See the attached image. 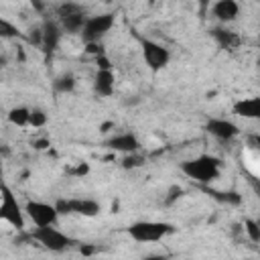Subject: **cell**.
<instances>
[{"instance_id": "cell-1", "label": "cell", "mask_w": 260, "mask_h": 260, "mask_svg": "<svg viewBox=\"0 0 260 260\" xmlns=\"http://www.w3.org/2000/svg\"><path fill=\"white\" fill-rule=\"evenodd\" d=\"M221 160L217 156H211V154H199V156H193V158H187L179 165L181 173L185 177H189L191 181L195 183H201V185H209L213 183L215 179H219L221 175Z\"/></svg>"}, {"instance_id": "cell-2", "label": "cell", "mask_w": 260, "mask_h": 260, "mask_svg": "<svg viewBox=\"0 0 260 260\" xmlns=\"http://www.w3.org/2000/svg\"><path fill=\"white\" fill-rule=\"evenodd\" d=\"M0 219L18 232L24 230V209L16 199L14 191L2 179V169H0Z\"/></svg>"}, {"instance_id": "cell-3", "label": "cell", "mask_w": 260, "mask_h": 260, "mask_svg": "<svg viewBox=\"0 0 260 260\" xmlns=\"http://www.w3.org/2000/svg\"><path fill=\"white\" fill-rule=\"evenodd\" d=\"M128 236L134 242L140 244H152V242H160L165 236L175 232V225L169 221H154V219H140L128 225Z\"/></svg>"}, {"instance_id": "cell-4", "label": "cell", "mask_w": 260, "mask_h": 260, "mask_svg": "<svg viewBox=\"0 0 260 260\" xmlns=\"http://www.w3.org/2000/svg\"><path fill=\"white\" fill-rule=\"evenodd\" d=\"M57 22L61 26L63 32L67 35H79L85 20H87V14H85V8L77 2H63L57 6Z\"/></svg>"}, {"instance_id": "cell-5", "label": "cell", "mask_w": 260, "mask_h": 260, "mask_svg": "<svg viewBox=\"0 0 260 260\" xmlns=\"http://www.w3.org/2000/svg\"><path fill=\"white\" fill-rule=\"evenodd\" d=\"M114 20L116 16L112 12H104V14H93V16H87L83 28H81V41L85 45H98L114 26Z\"/></svg>"}, {"instance_id": "cell-6", "label": "cell", "mask_w": 260, "mask_h": 260, "mask_svg": "<svg viewBox=\"0 0 260 260\" xmlns=\"http://www.w3.org/2000/svg\"><path fill=\"white\" fill-rule=\"evenodd\" d=\"M32 240H37L43 248H47L49 252H65L69 250L75 240L69 238L67 234H63L61 230H57L55 225H47V228H35L32 230Z\"/></svg>"}, {"instance_id": "cell-7", "label": "cell", "mask_w": 260, "mask_h": 260, "mask_svg": "<svg viewBox=\"0 0 260 260\" xmlns=\"http://www.w3.org/2000/svg\"><path fill=\"white\" fill-rule=\"evenodd\" d=\"M55 209L59 215H83V217H95L102 211V205L95 199L89 197H73V199H57Z\"/></svg>"}, {"instance_id": "cell-8", "label": "cell", "mask_w": 260, "mask_h": 260, "mask_svg": "<svg viewBox=\"0 0 260 260\" xmlns=\"http://www.w3.org/2000/svg\"><path fill=\"white\" fill-rule=\"evenodd\" d=\"M138 41H140V47H142V59H144V63L148 65V69L152 73H158L160 69H165L169 65L171 51L165 45H160L152 39H142V37Z\"/></svg>"}, {"instance_id": "cell-9", "label": "cell", "mask_w": 260, "mask_h": 260, "mask_svg": "<svg viewBox=\"0 0 260 260\" xmlns=\"http://www.w3.org/2000/svg\"><path fill=\"white\" fill-rule=\"evenodd\" d=\"M24 215L37 225V228H47V225H55L59 219V213L55 209L53 203H45V201H37V199H28L24 205Z\"/></svg>"}, {"instance_id": "cell-10", "label": "cell", "mask_w": 260, "mask_h": 260, "mask_svg": "<svg viewBox=\"0 0 260 260\" xmlns=\"http://www.w3.org/2000/svg\"><path fill=\"white\" fill-rule=\"evenodd\" d=\"M205 132L215 136L217 140H234L240 134V128L228 118H209L205 124Z\"/></svg>"}, {"instance_id": "cell-11", "label": "cell", "mask_w": 260, "mask_h": 260, "mask_svg": "<svg viewBox=\"0 0 260 260\" xmlns=\"http://www.w3.org/2000/svg\"><path fill=\"white\" fill-rule=\"evenodd\" d=\"M106 146L116 150V152H124V154H136L140 150V140L136 134L132 132H120V134H114L106 140Z\"/></svg>"}, {"instance_id": "cell-12", "label": "cell", "mask_w": 260, "mask_h": 260, "mask_svg": "<svg viewBox=\"0 0 260 260\" xmlns=\"http://www.w3.org/2000/svg\"><path fill=\"white\" fill-rule=\"evenodd\" d=\"M63 37V30L57 20H45L41 28V47L45 53H53L59 47V41Z\"/></svg>"}, {"instance_id": "cell-13", "label": "cell", "mask_w": 260, "mask_h": 260, "mask_svg": "<svg viewBox=\"0 0 260 260\" xmlns=\"http://www.w3.org/2000/svg\"><path fill=\"white\" fill-rule=\"evenodd\" d=\"M211 12L213 16L219 20V22H234L238 16H240V4L236 0H217L213 6H211Z\"/></svg>"}, {"instance_id": "cell-14", "label": "cell", "mask_w": 260, "mask_h": 260, "mask_svg": "<svg viewBox=\"0 0 260 260\" xmlns=\"http://www.w3.org/2000/svg\"><path fill=\"white\" fill-rule=\"evenodd\" d=\"M211 37H213V41H215L221 49H225V51H236V49H240V45H242V37H240L236 30H230V28H223V26L211 28Z\"/></svg>"}, {"instance_id": "cell-15", "label": "cell", "mask_w": 260, "mask_h": 260, "mask_svg": "<svg viewBox=\"0 0 260 260\" xmlns=\"http://www.w3.org/2000/svg\"><path fill=\"white\" fill-rule=\"evenodd\" d=\"M114 89H116V79H114L112 69L98 71L95 77H93V91H95V95L110 98V95H114Z\"/></svg>"}, {"instance_id": "cell-16", "label": "cell", "mask_w": 260, "mask_h": 260, "mask_svg": "<svg viewBox=\"0 0 260 260\" xmlns=\"http://www.w3.org/2000/svg\"><path fill=\"white\" fill-rule=\"evenodd\" d=\"M234 114L246 120H258L260 118V100L258 98H242L234 104Z\"/></svg>"}, {"instance_id": "cell-17", "label": "cell", "mask_w": 260, "mask_h": 260, "mask_svg": "<svg viewBox=\"0 0 260 260\" xmlns=\"http://www.w3.org/2000/svg\"><path fill=\"white\" fill-rule=\"evenodd\" d=\"M53 89L57 93H71L75 89V77L73 73H61L53 79Z\"/></svg>"}, {"instance_id": "cell-18", "label": "cell", "mask_w": 260, "mask_h": 260, "mask_svg": "<svg viewBox=\"0 0 260 260\" xmlns=\"http://www.w3.org/2000/svg\"><path fill=\"white\" fill-rule=\"evenodd\" d=\"M28 110L26 106H16V108H10L8 112V122L14 124V126H28Z\"/></svg>"}, {"instance_id": "cell-19", "label": "cell", "mask_w": 260, "mask_h": 260, "mask_svg": "<svg viewBox=\"0 0 260 260\" xmlns=\"http://www.w3.org/2000/svg\"><path fill=\"white\" fill-rule=\"evenodd\" d=\"M47 120H49V116H47V112L43 108H30L28 110V126L43 128L47 124Z\"/></svg>"}, {"instance_id": "cell-20", "label": "cell", "mask_w": 260, "mask_h": 260, "mask_svg": "<svg viewBox=\"0 0 260 260\" xmlns=\"http://www.w3.org/2000/svg\"><path fill=\"white\" fill-rule=\"evenodd\" d=\"M244 230H246L248 238H250L254 244H256V242H260V225H258V221H256V219L246 217V219H244Z\"/></svg>"}, {"instance_id": "cell-21", "label": "cell", "mask_w": 260, "mask_h": 260, "mask_svg": "<svg viewBox=\"0 0 260 260\" xmlns=\"http://www.w3.org/2000/svg\"><path fill=\"white\" fill-rule=\"evenodd\" d=\"M18 35H20V30L12 22H8L6 18L0 16V39H14Z\"/></svg>"}, {"instance_id": "cell-22", "label": "cell", "mask_w": 260, "mask_h": 260, "mask_svg": "<svg viewBox=\"0 0 260 260\" xmlns=\"http://www.w3.org/2000/svg\"><path fill=\"white\" fill-rule=\"evenodd\" d=\"M142 165V160L140 158H136L134 154H130L128 158H124V169H130V167H140Z\"/></svg>"}, {"instance_id": "cell-23", "label": "cell", "mask_w": 260, "mask_h": 260, "mask_svg": "<svg viewBox=\"0 0 260 260\" xmlns=\"http://www.w3.org/2000/svg\"><path fill=\"white\" fill-rule=\"evenodd\" d=\"M95 63H98V71H102V69H112V65H110V61L104 57V55H100L98 59H95Z\"/></svg>"}, {"instance_id": "cell-24", "label": "cell", "mask_w": 260, "mask_h": 260, "mask_svg": "<svg viewBox=\"0 0 260 260\" xmlns=\"http://www.w3.org/2000/svg\"><path fill=\"white\" fill-rule=\"evenodd\" d=\"M142 260H169V256L167 254H148Z\"/></svg>"}]
</instances>
